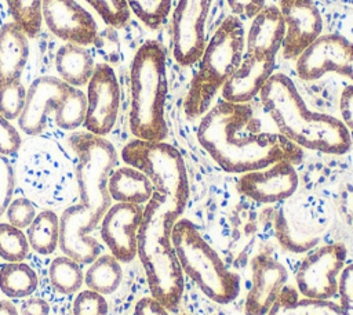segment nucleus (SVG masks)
Returning a JSON list of instances; mask_svg holds the SVG:
<instances>
[{
    "instance_id": "obj_1",
    "label": "nucleus",
    "mask_w": 353,
    "mask_h": 315,
    "mask_svg": "<svg viewBox=\"0 0 353 315\" xmlns=\"http://www.w3.org/2000/svg\"><path fill=\"white\" fill-rule=\"evenodd\" d=\"M197 140L215 163L232 174L265 169L285 160L294 166L303 159V149L280 133L261 130L250 104L219 101L200 119Z\"/></svg>"
},
{
    "instance_id": "obj_2",
    "label": "nucleus",
    "mask_w": 353,
    "mask_h": 315,
    "mask_svg": "<svg viewBox=\"0 0 353 315\" xmlns=\"http://www.w3.org/2000/svg\"><path fill=\"white\" fill-rule=\"evenodd\" d=\"M69 145L77 158L80 204L65 209L59 217V249L80 264H91L102 250L91 232L112 206L108 180L117 164V152L109 140L88 131L72 134Z\"/></svg>"
},
{
    "instance_id": "obj_3",
    "label": "nucleus",
    "mask_w": 353,
    "mask_h": 315,
    "mask_svg": "<svg viewBox=\"0 0 353 315\" xmlns=\"http://www.w3.org/2000/svg\"><path fill=\"white\" fill-rule=\"evenodd\" d=\"M259 99L277 133L299 148L327 155H343L350 149V131L341 119L310 111L287 75L273 73Z\"/></svg>"
},
{
    "instance_id": "obj_4",
    "label": "nucleus",
    "mask_w": 353,
    "mask_h": 315,
    "mask_svg": "<svg viewBox=\"0 0 353 315\" xmlns=\"http://www.w3.org/2000/svg\"><path fill=\"white\" fill-rule=\"evenodd\" d=\"M182 213L164 196L152 193L143 206L138 231L137 256L145 269L150 297L168 312L176 311L183 294V271L171 240L175 221Z\"/></svg>"
},
{
    "instance_id": "obj_5",
    "label": "nucleus",
    "mask_w": 353,
    "mask_h": 315,
    "mask_svg": "<svg viewBox=\"0 0 353 315\" xmlns=\"http://www.w3.org/2000/svg\"><path fill=\"white\" fill-rule=\"evenodd\" d=\"M167 55L156 40L145 41L135 52L130 66L128 126L132 135L143 141H164L168 135L165 122Z\"/></svg>"
},
{
    "instance_id": "obj_6",
    "label": "nucleus",
    "mask_w": 353,
    "mask_h": 315,
    "mask_svg": "<svg viewBox=\"0 0 353 315\" xmlns=\"http://www.w3.org/2000/svg\"><path fill=\"white\" fill-rule=\"evenodd\" d=\"M244 39L243 21L228 15L207 41L183 101V111L189 119L201 117L211 108L215 94L243 61Z\"/></svg>"
},
{
    "instance_id": "obj_7",
    "label": "nucleus",
    "mask_w": 353,
    "mask_h": 315,
    "mask_svg": "<svg viewBox=\"0 0 353 315\" xmlns=\"http://www.w3.org/2000/svg\"><path fill=\"white\" fill-rule=\"evenodd\" d=\"M171 240L183 274L210 300L218 304H229L240 294V275L225 265L215 249L190 220L181 217L175 221Z\"/></svg>"
},
{
    "instance_id": "obj_8",
    "label": "nucleus",
    "mask_w": 353,
    "mask_h": 315,
    "mask_svg": "<svg viewBox=\"0 0 353 315\" xmlns=\"http://www.w3.org/2000/svg\"><path fill=\"white\" fill-rule=\"evenodd\" d=\"M127 166L142 171L153 185V193L167 198L182 214L189 200V181L182 155L164 141L132 140L121 149Z\"/></svg>"
},
{
    "instance_id": "obj_9",
    "label": "nucleus",
    "mask_w": 353,
    "mask_h": 315,
    "mask_svg": "<svg viewBox=\"0 0 353 315\" xmlns=\"http://www.w3.org/2000/svg\"><path fill=\"white\" fill-rule=\"evenodd\" d=\"M347 250L343 243L316 247L299 264L295 285L306 298H334L338 296L339 275L346 267Z\"/></svg>"
},
{
    "instance_id": "obj_10",
    "label": "nucleus",
    "mask_w": 353,
    "mask_h": 315,
    "mask_svg": "<svg viewBox=\"0 0 353 315\" xmlns=\"http://www.w3.org/2000/svg\"><path fill=\"white\" fill-rule=\"evenodd\" d=\"M212 0H176L171 15V51L176 64L199 62L205 46V22Z\"/></svg>"
},
{
    "instance_id": "obj_11",
    "label": "nucleus",
    "mask_w": 353,
    "mask_h": 315,
    "mask_svg": "<svg viewBox=\"0 0 353 315\" xmlns=\"http://www.w3.org/2000/svg\"><path fill=\"white\" fill-rule=\"evenodd\" d=\"M85 97L87 111L83 124L88 133L105 137L113 128L120 106V87L110 65L95 64Z\"/></svg>"
},
{
    "instance_id": "obj_12",
    "label": "nucleus",
    "mask_w": 353,
    "mask_h": 315,
    "mask_svg": "<svg viewBox=\"0 0 353 315\" xmlns=\"http://www.w3.org/2000/svg\"><path fill=\"white\" fill-rule=\"evenodd\" d=\"M334 298H299L296 287L285 285L268 315H353V262L342 269Z\"/></svg>"
},
{
    "instance_id": "obj_13",
    "label": "nucleus",
    "mask_w": 353,
    "mask_h": 315,
    "mask_svg": "<svg viewBox=\"0 0 353 315\" xmlns=\"http://www.w3.org/2000/svg\"><path fill=\"white\" fill-rule=\"evenodd\" d=\"M353 43L342 35H320L295 59L296 73L302 80H319L327 73L343 76L350 57Z\"/></svg>"
},
{
    "instance_id": "obj_14",
    "label": "nucleus",
    "mask_w": 353,
    "mask_h": 315,
    "mask_svg": "<svg viewBox=\"0 0 353 315\" xmlns=\"http://www.w3.org/2000/svg\"><path fill=\"white\" fill-rule=\"evenodd\" d=\"M41 18L50 32L66 43L88 46L98 39V25L76 0H41Z\"/></svg>"
},
{
    "instance_id": "obj_15",
    "label": "nucleus",
    "mask_w": 353,
    "mask_h": 315,
    "mask_svg": "<svg viewBox=\"0 0 353 315\" xmlns=\"http://www.w3.org/2000/svg\"><path fill=\"white\" fill-rule=\"evenodd\" d=\"M142 216L143 206L116 202L102 217L101 238L119 262H131L137 257Z\"/></svg>"
},
{
    "instance_id": "obj_16",
    "label": "nucleus",
    "mask_w": 353,
    "mask_h": 315,
    "mask_svg": "<svg viewBox=\"0 0 353 315\" xmlns=\"http://www.w3.org/2000/svg\"><path fill=\"white\" fill-rule=\"evenodd\" d=\"M298 184L295 166L280 160L265 169L243 173L237 180V191L254 202L270 204L291 198Z\"/></svg>"
},
{
    "instance_id": "obj_17",
    "label": "nucleus",
    "mask_w": 353,
    "mask_h": 315,
    "mask_svg": "<svg viewBox=\"0 0 353 315\" xmlns=\"http://www.w3.org/2000/svg\"><path fill=\"white\" fill-rule=\"evenodd\" d=\"M279 10L285 23L281 55L296 59L323 30V19L313 0H279Z\"/></svg>"
},
{
    "instance_id": "obj_18",
    "label": "nucleus",
    "mask_w": 353,
    "mask_h": 315,
    "mask_svg": "<svg viewBox=\"0 0 353 315\" xmlns=\"http://www.w3.org/2000/svg\"><path fill=\"white\" fill-rule=\"evenodd\" d=\"M251 286L245 296V315H268L279 293L287 285V268L268 253L251 260Z\"/></svg>"
},
{
    "instance_id": "obj_19",
    "label": "nucleus",
    "mask_w": 353,
    "mask_h": 315,
    "mask_svg": "<svg viewBox=\"0 0 353 315\" xmlns=\"http://www.w3.org/2000/svg\"><path fill=\"white\" fill-rule=\"evenodd\" d=\"M69 84L57 76H40L26 90L23 109L18 117V126L28 135L40 134L47 122L48 112H54L59 101L69 90Z\"/></svg>"
},
{
    "instance_id": "obj_20",
    "label": "nucleus",
    "mask_w": 353,
    "mask_h": 315,
    "mask_svg": "<svg viewBox=\"0 0 353 315\" xmlns=\"http://www.w3.org/2000/svg\"><path fill=\"white\" fill-rule=\"evenodd\" d=\"M274 58H261L244 52L241 64L221 88L223 101L248 104L259 95L265 83L274 73Z\"/></svg>"
},
{
    "instance_id": "obj_21",
    "label": "nucleus",
    "mask_w": 353,
    "mask_h": 315,
    "mask_svg": "<svg viewBox=\"0 0 353 315\" xmlns=\"http://www.w3.org/2000/svg\"><path fill=\"white\" fill-rule=\"evenodd\" d=\"M285 23L277 6L266 4L251 21L245 35V54L261 58H274L281 50Z\"/></svg>"
},
{
    "instance_id": "obj_22",
    "label": "nucleus",
    "mask_w": 353,
    "mask_h": 315,
    "mask_svg": "<svg viewBox=\"0 0 353 315\" xmlns=\"http://www.w3.org/2000/svg\"><path fill=\"white\" fill-rule=\"evenodd\" d=\"M29 57L28 36L12 21L0 28V86L21 80Z\"/></svg>"
},
{
    "instance_id": "obj_23",
    "label": "nucleus",
    "mask_w": 353,
    "mask_h": 315,
    "mask_svg": "<svg viewBox=\"0 0 353 315\" xmlns=\"http://www.w3.org/2000/svg\"><path fill=\"white\" fill-rule=\"evenodd\" d=\"M108 191L112 200L145 206L152 198L153 185L138 169L123 166L114 169L109 175Z\"/></svg>"
},
{
    "instance_id": "obj_24",
    "label": "nucleus",
    "mask_w": 353,
    "mask_h": 315,
    "mask_svg": "<svg viewBox=\"0 0 353 315\" xmlns=\"http://www.w3.org/2000/svg\"><path fill=\"white\" fill-rule=\"evenodd\" d=\"M94 68V58L83 46L66 43L57 51L55 69L59 79L72 87L85 86Z\"/></svg>"
},
{
    "instance_id": "obj_25",
    "label": "nucleus",
    "mask_w": 353,
    "mask_h": 315,
    "mask_svg": "<svg viewBox=\"0 0 353 315\" xmlns=\"http://www.w3.org/2000/svg\"><path fill=\"white\" fill-rule=\"evenodd\" d=\"M123 279L120 262L112 254L98 256L84 275V283L90 290L102 296L114 293Z\"/></svg>"
},
{
    "instance_id": "obj_26",
    "label": "nucleus",
    "mask_w": 353,
    "mask_h": 315,
    "mask_svg": "<svg viewBox=\"0 0 353 315\" xmlns=\"http://www.w3.org/2000/svg\"><path fill=\"white\" fill-rule=\"evenodd\" d=\"M39 285L33 268L22 261L7 262L0 267V290L11 298L29 297Z\"/></svg>"
},
{
    "instance_id": "obj_27",
    "label": "nucleus",
    "mask_w": 353,
    "mask_h": 315,
    "mask_svg": "<svg viewBox=\"0 0 353 315\" xmlns=\"http://www.w3.org/2000/svg\"><path fill=\"white\" fill-rule=\"evenodd\" d=\"M29 246L39 254L54 253L59 246V218L51 210H43L36 214L26 233Z\"/></svg>"
},
{
    "instance_id": "obj_28",
    "label": "nucleus",
    "mask_w": 353,
    "mask_h": 315,
    "mask_svg": "<svg viewBox=\"0 0 353 315\" xmlns=\"http://www.w3.org/2000/svg\"><path fill=\"white\" fill-rule=\"evenodd\" d=\"M51 286L61 294L76 293L84 283V274L80 262L69 256L55 257L48 268Z\"/></svg>"
},
{
    "instance_id": "obj_29",
    "label": "nucleus",
    "mask_w": 353,
    "mask_h": 315,
    "mask_svg": "<svg viewBox=\"0 0 353 315\" xmlns=\"http://www.w3.org/2000/svg\"><path fill=\"white\" fill-rule=\"evenodd\" d=\"M85 111V94L80 88L70 86L54 111L55 123L62 130H76L84 123Z\"/></svg>"
},
{
    "instance_id": "obj_30",
    "label": "nucleus",
    "mask_w": 353,
    "mask_h": 315,
    "mask_svg": "<svg viewBox=\"0 0 353 315\" xmlns=\"http://www.w3.org/2000/svg\"><path fill=\"white\" fill-rule=\"evenodd\" d=\"M14 22L28 37H34L41 28V0H4Z\"/></svg>"
},
{
    "instance_id": "obj_31",
    "label": "nucleus",
    "mask_w": 353,
    "mask_h": 315,
    "mask_svg": "<svg viewBox=\"0 0 353 315\" xmlns=\"http://www.w3.org/2000/svg\"><path fill=\"white\" fill-rule=\"evenodd\" d=\"M130 11L149 29L163 26L171 12V0H125Z\"/></svg>"
},
{
    "instance_id": "obj_32",
    "label": "nucleus",
    "mask_w": 353,
    "mask_h": 315,
    "mask_svg": "<svg viewBox=\"0 0 353 315\" xmlns=\"http://www.w3.org/2000/svg\"><path fill=\"white\" fill-rule=\"evenodd\" d=\"M29 242L22 229L0 222V257L7 262L22 261L28 256Z\"/></svg>"
},
{
    "instance_id": "obj_33",
    "label": "nucleus",
    "mask_w": 353,
    "mask_h": 315,
    "mask_svg": "<svg viewBox=\"0 0 353 315\" xmlns=\"http://www.w3.org/2000/svg\"><path fill=\"white\" fill-rule=\"evenodd\" d=\"M26 99V88L21 80H14L0 86V113L4 119L19 117Z\"/></svg>"
},
{
    "instance_id": "obj_34",
    "label": "nucleus",
    "mask_w": 353,
    "mask_h": 315,
    "mask_svg": "<svg viewBox=\"0 0 353 315\" xmlns=\"http://www.w3.org/2000/svg\"><path fill=\"white\" fill-rule=\"evenodd\" d=\"M102 21L113 28H123L131 17L125 0H85Z\"/></svg>"
},
{
    "instance_id": "obj_35",
    "label": "nucleus",
    "mask_w": 353,
    "mask_h": 315,
    "mask_svg": "<svg viewBox=\"0 0 353 315\" xmlns=\"http://www.w3.org/2000/svg\"><path fill=\"white\" fill-rule=\"evenodd\" d=\"M72 311L73 315H108L109 307L102 294L87 289L76 296Z\"/></svg>"
},
{
    "instance_id": "obj_36",
    "label": "nucleus",
    "mask_w": 353,
    "mask_h": 315,
    "mask_svg": "<svg viewBox=\"0 0 353 315\" xmlns=\"http://www.w3.org/2000/svg\"><path fill=\"white\" fill-rule=\"evenodd\" d=\"M36 217V209L33 203L26 198H18L10 202L7 207L8 224L19 229L28 228Z\"/></svg>"
},
{
    "instance_id": "obj_37",
    "label": "nucleus",
    "mask_w": 353,
    "mask_h": 315,
    "mask_svg": "<svg viewBox=\"0 0 353 315\" xmlns=\"http://www.w3.org/2000/svg\"><path fill=\"white\" fill-rule=\"evenodd\" d=\"M21 146V135L17 128L0 113V155H12Z\"/></svg>"
},
{
    "instance_id": "obj_38",
    "label": "nucleus",
    "mask_w": 353,
    "mask_h": 315,
    "mask_svg": "<svg viewBox=\"0 0 353 315\" xmlns=\"http://www.w3.org/2000/svg\"><path fill=\"white\" fill-rule=\"evenodd\" d=\"M14 189V173L8 160L0 159V216L7 210Z\"/></svg>"
},
{
    "instance_id": "obj_39",
    "label": "nucleus",
    "mask_w": 353,
    "mask_h": 315,
    "mask_svg": "<svg viewBox=\"0 0 353 315\" xmlns=\"http://www.w3.org/2000/svg\"><path fill=\"white\" fill-rule=\"evenodd\" d=\"M232 15L239 19H252L265 6L266 0H226Z\"/></svg>"
},
{
    "instance_id": "obj_40",
    "label": "nucleus",
    "mask_w": 353,
    "mask_h": 315,
    "mask_svg": "<svg viewBox=\"0 0 353 315\" xmlns=\"http://www.w3.org/2000/svg\"><path fill=\"white\" fill-rule=\"evenodd\" d=\"M339 112L341 122L349 131H353V84H349L343 88L339 98Z\"/></svg>"
},
{
    "instance_id": "obj_41",
    "label": "nucleus",
    "mask_w": 353,
    "mask_h": 315,
    "mask_svg": "<svg viewBox=\"0 0 353 315\" xmlns=\"http://www.w3.org/2000/svg\"><path fill=\"white\" fill-rule=\"evenodd\" d=\"M18 314L19 315H48L50 305L44 298L30 297L21 304Z\"/></svg>"
},
{
    "instance_id": "obj_42",
    "label": "nucleus",
    "mask_w": 353,
    "mask_h": 315,
    "mask_svg": "<svg viewBox=\"0 0 353 315\" xmlns=\"http://www.w3.org/2000/svg\"><path fill=\"white\" fill-rule=\"evenodd\" d=\"M134 315H170V312L152 297H143L135 304Z\"/></svg>"
},
{
    "instance_id": "obj_43",
    "label": "nucleus",
    "mask_w": 353,
    "mask_h": 315,
    "mask_svg": "<svg viewBox=\"0 0 353 315\" xmlns=\"http://www.w3.org/2000/svg\"><path fill=\"white\" fill-rule=\"evenodd\" d=\"M0 315H19V314L11 301L0 300Z\"/></svg>"
},
{
    "instance_id": "obj_44",
    "label": "nucleus",
    "mask_w": 353,
    "mask_h": 315,
    "mask_svg": "<svg viewBox=\"0 0 353 315\" xmlns=\"http://www.w3.org/2000/svg\"><path fill=\"white\" fill-rule=\"evenodd\" d=\"M343 77H347V79H350L353 82V54H352L349 65H347V68H346V70L343 73Z\"/></svg>"
},
{
    "instance_id": "obj_45",
    "label": "nucleus",
    "mask_w": 353,
    "mask_h": 315,
    "mask_svg": "<svg viewBox=\"0 0 353 315\" xmlns=\"http://www.w3.org/2000/svg\"><path fill=\"white\" fill-rule=\"evenodd\" d=\"M181 315H189V314H181Z\"/></svg>"
}]
</instances>
